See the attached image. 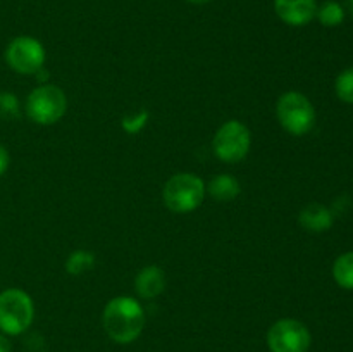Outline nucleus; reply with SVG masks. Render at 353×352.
Instances as JSON below:
<instances>
[{
  "label": "nucleus",
  "instance_id": "412c9836",
  "mask_svg": "<svg viewBox=\"0 0 353 352\" xmlns=\"http://www.w3.org/2000/svg\"><path fill=\"white\" fill-rule=\"evenodd\" d=\"M186 2L193 3V6H203V3H209L212 2V0H186Z\"/></svg>",
  "mask_w": 353,
  "mask_h": 352
},
{
  "label": "nucleus",
  "instance_id": "9d476101",
  "mask_svg": "<svg viewBox=\"0 0 353 352\" xmlns=\"http://www.w3.org/2000/svg\"><path fill=\"white\" fill-rule=\"evenodd\" d=\"M299 223L303 230L310 233H324L330 230L334 223V214L331 209L319 202L307 204L299 214Z\"/></svg>",
  "mask_w": 353,
  "mask_h": 352
},
{
  "label": "nucleus",
  "instance_id": "f3484780",
  "mask_svg": "<svg viewBox=\"0 0 353 352\" xmlns=\"http://www.w3.org/2000/svg\"><path fill=\"white\" fill-rule=\"evenodd\" d=\"M21 116L19 99L12 92H0V119L14 121Z\"/></svg>",
  "mask_w": 353,
  "mask_h": 352
},
{
  "label": "nucleus",
  "instance_id": "f8f14e48",
  "mask_svg": "<svg viewBox=\"0 0 353 352\" xmlns=\"http://www.w3.org/2000/svg\"><path fill=\"white\" fill-rule=\"evenodd\" d=\"M207 192L217 202H231V200H234L240 195L241 185L234 176L217 175L210 179Z\"/></svg>",
  "mask_w": 353,
  "mask_h": 352
},
{
  "label": "nucleus",
  "instance_id": "6ab92c4d",
  "mask_svg": "<svg viewBox=\"0 0 353 352\" xmlns=\"http://www.w3.org/2000/svg\"><path fill=\"white\" fill-rule=\"evenodd\" d=\"M10 164V155L7 152V148L3 145H0V176L6 175V171L9 169Z\"/></svg>",
  "mask_w": 353,
  "mask_h": 352
},
{
  "label": "nucleus",
  "instance_id": "1a4fd4ad",
  "mask_svg": "<svg viewBox=\"0 0 353 352\" xmlns=\"http://www.w3.org/2000/svg\"><path fill=\"white\" fill-rule=\"evenodd\" d=\"M274 12L288 26H305L316 17V0H274Z\"/></svg>",
  "mask_w": 353,
  "mask_h": 352
},
{
  "label": "nucleus",
  "instance_id": "20e7f679",
  "mask_svg": "<svg viewBox=\"0 0 353 352\" xmlns=\"http://www.w3.org/2000/svg\"><path fill=\"white\" fill-rule=\"evenodd\" d=\"M34 317L33 299L21 289L0 292V331L3 335L24 333Z\"/></svg>",
  "mask_w": 353,
  "mask_h": 352
},
{
  "label": "nucleus",
  "instance_id": "423d86ee",
  "mask_svg": "<svg viewBox=\"0 0 353 352\" xmlns=\"http://www.w3.org/2000/svg\"><path fill=\"white\" fill-rule=\"evenodd\" d=\"M252 147L250 130L241 121H226L216 131L212 140V150L217 159L228 164H236L243 161Z\"/></svg>",
  "mask_w": 353,
  "mask_h": 352
},
{
  "label": "nucleus",
  "instance_id": "6e6552de",
  "mask_svg": "<svg viewBox=\"0 0 353 352\" xmlns=\"http://www.w3.org/2000/svg\"><path fill=\"white\" fill-rule=\"evenodd\" d=\"M45 48L37 38L16 37L9 41L6 48V62L12 71L19 75H37L45 64Z\"/></svg>",
  "mask_w": 353,
  "mask_h": 352
},
{
  "label": "nucleus",
  "instance_id": "ddd939ff",
  "mask_svg": "<svg viewBox=\"0 0 353 352\" xmlns=\"http://www.w3.org/2000/svg\"><path fill=\"white\" fill-rule=\"evenodd\" d=\"M333 278L341 289L353 290V252H345L334 261Z\"/></svg>",
  "mask_w": 353,
  "mask_h": 352
},
{
  "label": "nucleus",
  "instance_id": "7ed1b4c3",
  "mask_svg": "<svg viewBox=\"0 0 353 352\" xmlns=\"http://www.w3.org/2000/svg\"><path fill=\"white\" fill-rule=\"evenodd\" d=\"M276 116L286 133L293 137H303L316 126V109L303 93L286 92L276 104Z\"/></svg>",
  "mask_w": 353,
  "mask_h": 352
},
{
  "label": "nucleus",
  "instance_id": "a211bd4d",
  "mask_svg": "<svg viewBox=\"0 0 353 352\" xmlns=\"http://www.w3.org/2000/svg\"><path fill=\"white\" fill-rule=\"evenodd\" d=\"M148 121V113L147 110H141V113L134 114V116H126L123 119V128L128 131V133L134 135L141 130V128L147 124Z\"/></svg>",
  "mask_w": 353,
  "mask_h": 352
},
{
  "label": "nucleus",
  "instance_id": "0eeeda50",
  "mask_svg": "<svg viewBox=\"0 0 353 352\" xmlns=\"http://www.w3.org/2000/svg\"><path fill=\"white\" fill-rule=\"evenodd\" d=\"M312 335L299 320L285 317L269 328L268 347L271 352H309Z\"/></svg>",
  "mask_w": 353,
  "mask_h": 352
},
{
  "label": "nucleus",
  "instance_id": "4468645a",
  "mask_svg": "<svg viewBox=\"0 0 353 352\" xmlns=\"http://www.w3.org/2000/svg\"><path fill=\"white\" fill-rule=\"evenodd\" d=\"M316 17L319 19V23L326 28H334L340 26L345 21V9L338 2H324L323 6L317 7Z\"/></svg>",
  "mask_w": 353,
  "mask_h": 352
},
{
  "label": "nucleus",
  "instance_id": "dca6fc26",
  "mask_svg": "<svg viewBox=\"0 0 353 352\" xmlns=\"http://www.w3.org/2000/svg\"><path fill=\"white\" fill-rule=\"evenodd\" d=\"M336 97L345 104H353V66L343 69L334 81Z\"/></svg>",
  "mask_w": 353,
  "mask_h": 352
},
{
  "label": "nucleus",
  "instance_id": "4be33fe9",
  "mask_svg": "<svg viewBox=\"0 0 353 352\" xmlns=\"http://www.w3.org/2000/svg\"><path fill=\"white\" fill-rule=\"evenodd\" d=\"M348 7H350V12H352V16H353V0H348Z\"/></svg>",
  "mask_w": 353,
  "mask_h": 352
},
{
  "label": "nucleus",
  "instance_id": "2eb2a0df",
  "mask_svg": "<svg viewBox=\"0 0 353 352\" xmlns=\"http://www.w3.org/2000/svg\"><path fill=\"white\" fill-rule=\"evenodd\" d=\"M95 255L88 251H74L65 261V271L72 276H79L93 268Z\"/></svg>",
  "mask_w": 353,
  "mask_h": 352
},
{
  "label": "nucleus",
  "instance_id": "f257e3e1",
  "mask_svg": "<svg viewBox=\"0 0 353 352\" xmlns=\"http://www.w3.org/2000/svg\"><path fill=\"white\" fill-rule=\"evenodd\" d=\"M145 311L133 297H114L105 304L102 313V324L107 337L116 344H131L141 335L145 328Z\"/></svg>",
  "mask_w": 353,
  "mask_h": 352
},
{
  "label": "nucleus",
  "instance_id": "aec40b11",
  "mask_svg": "<svg viewBox=\"0 0 353 352\" xmlns=\"http://www.w3.org/2000/svg\"><path fill=\"white\" fill-rule=\"evenodd\" d=\"M12 351V345H10L9 338L3 333H0V352H10Z\"/></svg>",
  "mask_w": 353,
  "mask_h": 352
},
{
  "label": "nucleus",
  "instance_id": "39448f33",
  "mask_svg": "<svg viewBox=\"0 0 353 352\" xmlns=\"http://www.w3.org/2000/svg\"><path fill=\"white\" fill-rule=\"evenodd\" d=\"M68 110V97L57 85H41L31 90L26 99V114L33 123L50 126Z\"/></svg>",
  "mask_w": 353,
  "mask_h": 352
},
{
  "label": "nucleus",
  "instance_id": "9b49d317",
  "mask_svg": "<svg viewBox=\"0 0 353 352\" xmlns=\"http://www.w3.org/2000/svg\"><path fill=\"white\" fill-rule=\"evenodd\" d=\"M134 289L141 299H155L165 289L164 269L159 266H145L134 278Z\"/></svg>",
  "mask_w": 353,
  "mask_h": 352
},
{
  "label": "nucleus",
  "instance_id": "f03ea898",
  "mask_svg": "<svg viewBox=\"0 0 353 352\" xmlns=\"http://www.w3.org/2000/svg\"><path fill=\"white\" fill-rule=\"evenodd\" d=\"M207 186L200 176L193 173H178L165 182L162 188V199L165 207L172 213H193L202 206Z\"/></svg>",
  "mask_w": 353,
  "mask_h": 352
}]
</instances>
